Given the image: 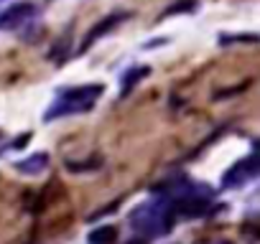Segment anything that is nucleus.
Wrapping results in <instances>:
<instances>
[{"mask_svg": "<svg viewBox=\"0 0 260 244\" xmlns=\"http://www.w3.org/2000/svg\"><path fill=\"white\" fill-rule=\"evenodd\" d=\"M46 166H49V155H46V153H36V155H31V158H26V160H18V163H16V171L28 173V176H36V173H41Z\"/></svg>", "mask_w": 260, "mask_h": 244, "instance_id": "obj_5", "label": "nucleus"}, {"mask_svg": "<svg viewBox=\"0 0 260 244\" xmlns=\"http://www.w3.org/2000/svg\"><path fill=\"white\" fill-rule=\"evenodd\" d=\"M34 16H36V6L23 0V3H16V6H11L8 11L0 13V28H3V31L18 28V26H23L26 21H31Z\"/></svg>", "mask_w": 260, "mask_h": 244, "instance_id": "obj_4", "label": "nucleus"}, {"mask_svg": "<svg viewBox=\"0 0 260 244\" xmlns=\"http://www.w3.org/2000/svg\"><path fill=\"white\" fill-rule=\"evenodd\" d=\"M174 216L176 214H174L171 201L161 193L158 198L141 204L133 214H130V224H133L136 231H141L146 236H161L174 226Z\"/></svg>", "mask_w": 260, "mask_h": 244, "instance_id": "obj_1", "label": "nucleus"}, {"mask_svg": "<svg viewBox=\"0 0 260 244\" xmlns=\"http://www.w3.org/2000/svg\"><path fill=\"white\" fill-rule=\"evenodd\" d=\"M148 74V69H133V71H130V74H125V92L130 89V87H133V84H138V79H143Z\"/></svg>", "mask_w": 260, "mask_h": 244, "instance_id": "obj_8", "label": "nucleus"}, {"mask_svg": "<svg viewBox=\"0 0 260 244\" xmlns=\"http://www.w3.org/2000/svg\"><path fill=\"white\" fill-rule=\"evenodd\" d=\"M115 239H117V229L112 224H102L89 231V244H115Z\"/></svg>", "mask_w": 260, "mask_h": 244, "instance_id": "obj_6", "label": "nucleus"}, {"mask_svg": "<svg viewBox=\"0 0 260 244\" xmlns=\"http://www.w3.org/2000/svg\"><path fill=\"white\" fill-rule=\"evenodd\" d=\"M257 176V163H255V155H247L242 160H237L222 178V186L224 188H237V186H245L250 183L252 178Z\"/></svg>", "mask_w": 260, "mask_h": 244, "instance_id": "obj_3", "label": "nucleus"}, {"mask_svg": "<svg viewBox=\"0 0 260 244\" xmlns=\"http://www.w3.org/2000/svg\"><path fill=\"white\" fill-rule=\"evenodd\" d=\"M117 21H120V16H110V18H105V21H102L100 26H94V28H92V31L87 33V38H84L82 49H89V46L94 44V38H100V36H102L105 31H110V28H112V26H115Z\"/></svg>", "mask_w": 260, "mask_h": 244, "instance_id": "obj_7", "label": "nucleus"}, {"mask_svg": "<svg viewBox=\"0 0 260 244\" xmlns=\"http://www.w3.org/2000/svg\"><path fill=\"white\" fill-rule=\"evenodd\" d=\"M105 87L102 84H84V87H74V89H64L56 102L51 104V109L46 112V119L54 117H64V114H79L94 107V102L102 97Z\"/></svg>", "mask_w": 260, "mask_h": 244, "instance_id": "obj_2", "label": "nucleus"}]
</instances>
